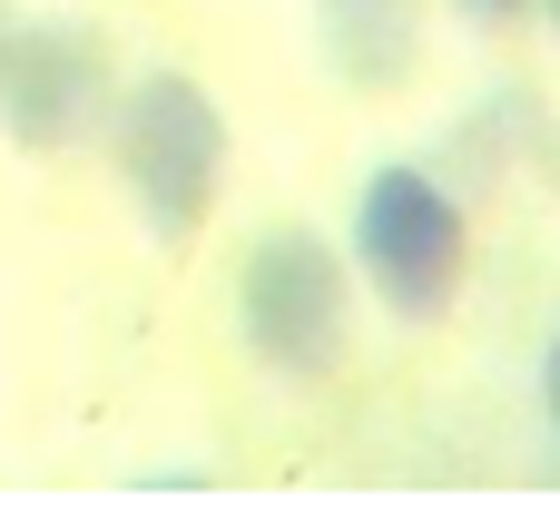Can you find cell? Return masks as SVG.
Instances as JSON below:
<instances>
[{
  "label": "cell",
  "mask_w": 560,
  "mask_h": 511,
  "mask_svg": "<svg viewBox=\"0 0 560 511\" xmlns=\"http://www.w3.org/2000/svg\"><path fill=\"white\" fill-rule=\"evenodd\" d=\"M354 266H364V286H374L394 315L433 325V315L463 295V266H472L463 197H453L433 167H404V158L364 167V187H354Z\"/></svg>",
  "instance_id": "3957f363"
},
{
  "label": "cell",
  "mask_w": 560,
  "mask_h": 511,
  "mask_svg": "<svg viewBox=\"0 0 560 511\" xmlns=\"http://www.w3.org/2000/svg\"><path fill=\"white\" fill-rule=\"evenodd\" d=\"M541 404H551V433H560V335H551V355H541Z\"/></svg>",
  "instance_id": "8992f818"
},
{
  "label": "cell",
  "mask_w": 560,
  "mask_h": 511,
  "mask_svg": "<svg viewBox=\"0 0 560 511\" xmlns=\"http://www.w3.org/2000/svg\"><path fill=\"white\" fill-rule=\"evenodd\" d=\"M315 30L354 89H404L423 69V0H315Z\"/></svg>",
  "instance_id": "5b68a950"
},
{
  "label": "cell",
  "mask_w": 560,
  "mask_h": 511,
  "mask_svg": "<svg viewBox=\"0 0 560 511\" xmlns=\"http://www.w3.org/2000/svg\"><path fill=\"white\" fill-rule=\"evenodd\" d=\"M10 20H20V10H10V0H0V39H10Z\"/></svg>",
  "instance_id": "ba28073f"
},
{
  "label": "cell",
  "mask_w": 560,
  "mask_h": 511,
  "mask_svg": "<svg viewBox=\"0 0 560 511\" xmlns=\"http://www.w3.org/2000/svg\"><path fill=\"white\" fill-rule=\"evenodd\" d=\"M541 10H551V30H560V0H541Z\"/></svg>",
  "instance_id": "9c48e42d"
},
{
  "label": "cell",
  "mask_w": 560,
  "mask_h": 511,
  "mask_svg": "<svg viewBox=\"0 0 560 511\" xmlns=\"http://www.w3.org/2000/svg\"><path fill=\"white\" fill-rule=\"evenodd\" d=\"M108 108V39L89 20H10L0 39V128L30 158H59Z\"/></svg>",
  "instance_id": "277c9868"
},
{
  "label": "cell",
  "mask_w": 560,
  "mask_h": 511,
  "mask_svg": "<svg viewBox=\"0 0 560 511\" xmlns=\"http://www.w3.org/2000/svg\"><path fill=\"white\" fill-rule=\"evenodd\" d=\"M108 158L158 246H187L226 197V108L187 69H138L108 108Z\"/></svg>",
  "instance_id": "6da1fadb"
},
{
  "label": "cell",
  "mask_w": 560,
  "mask_h": 511,
  "mask_svg": "<svg viewBox=\"0 0 560 511\" xmlns=\"http://www.w3.org/2000/svg\"><path fill=\"white\" fill-rule=\"evenodd\" d=\"M236 335L276 384H325L354 345V266L315 227H266L236 266Z\"/></svg>",
  "instance_id": "7a4b0ae2"
},
{
  "label": "cell",
  "mask_w": 560,
  "mask_h": 511,
  "mask_svg": "<svg viewBox=\"0 0 560 511\" xmlns=\"http://www.w3.org/2000/svg\"><path fill=\"white\" fill-rule=\"evenodd\" d=\"M463 10H472V20H492V30H502V20H522V10H532V0H463Z\"/></svg>",
  "instance_id": "52a82bcc"
}]
</instances>
